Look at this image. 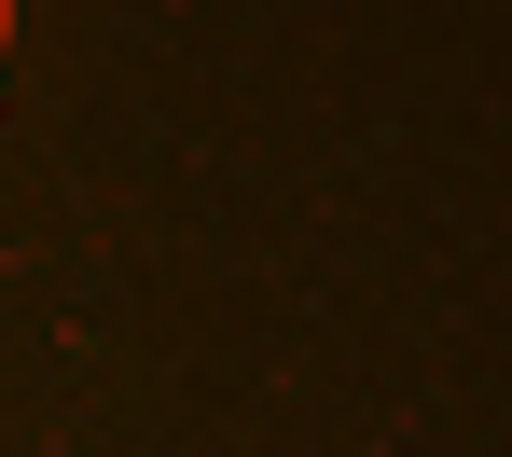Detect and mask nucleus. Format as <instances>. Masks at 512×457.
<instances>
[{
    "label": "nucleus",
    "mask_w": 512,
    "mask_h": 457,
    "mask_svg": "<svg viewBox=\"0 0 512 457\" xmlns=\"http://www.w3.org/2000/svg\"><path fill=\"white\" fill-rule=\"evenodd\" d=\"M0 56H14V0H0Z\"/></svg>",
    "instance_id": "obj_1"
}]
</instances>
